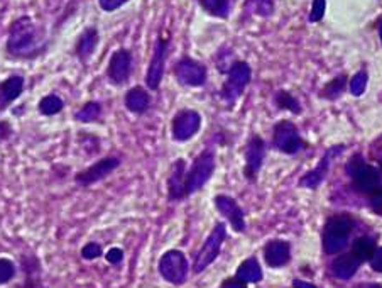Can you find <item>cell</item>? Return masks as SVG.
<instances>
[{"label": "cell", "mask_w": 382, "mask_h": 288, "mask_svg": "<svg viewBox=\"0 0 382 288\" xmlns=\"http://www.w3.org/2000/svg\"><path fill=\"white\" fill-rule=\"evenodd\" d=\"M235 276L242 280V282H246L247 285L249 283H259L263 280V268H261L259 261L256 258H249V260L240 263Z\"/></svg>", "instance_id": "24"}, {"label": "cell", "mask_w": 382, "mask_h": 288, "mask_svg": "<svg viewBox=\"0 0 382 288\" xmlns=\"http://www.w3.org/2000/svg\"><path fill=\"white\" fill-rule=\"evenodd\" d=\"M215 207L218 212L230 222V225L234 228L235 232L246 231V216H243V210L240 209V206L235 202V199H232L230 195L218 193L215 197Z\"/></svg>", "instance_id": "16"}, {"label": "cell", "mask_w": 382, "mask_h": 288, "mask_svg": "<svg viewBox=\"0 0 382 288\" xmlns=\"http://www.w3.org/2000/svg\"><path fill=\"white\" fill-rule=\"evenodd\" d=\"M347 171L352 178H354V185L359 192L363 193H374L379 190L381 175L379 171L372 166L366 165L360 159V156H354L350 163L347 165Z\"/></svg>", "instance_id": "8"}, {"label": "cell", "mask_w": 382, "mask_h": 288, "mask_svg": "<svg viewBox=\"0 0 382 288\" xmlns=\"http://www.w3.org/2000/svg\"><path fill=\"white\" fill-rule=\"evenodd\" d=\"M21 268L24 273V282L19 288H45L43 285V268L41 260L36 254H23L21 256Z\"/></svg>", "instance_id": "18"}, {"label": "cell", "mask_w": 382, "mask_h": 288, "mask_svg": "<svg viewBox=\"0 0 382 288\" xmlns=\"http://www.w3.org/2000/svg\"><path fill=\"white\" fill-rule=\"evenodd\" d=\"M98 43H100V32H98L95 25H88L78 36V41L75 45V56L82 63H86L92 58V54L95 53Z\"/></svg>", "instance_id": "19"}, {"label": "cell", "mask_w": 382, "mask_h": 288, "mask_svg": "<svg viewBox=\"0 0 382 288\" xmlns=\"http://www.w3.org/2000/svg\"><path fill=\"white\" fill-rule=\"evenodd\" d=\"M123 105L129 112L141 115L151 107V96L144 87H132L130 90H127L126 97H123Z\"/></svg>", "instance_id": "22"}, {"label": "cell", "mask_w": 382, "mask_h": 288, "mask_svg": "<svg viewBox=\"0 0 382 288\" xmlns=\"http://www.w3.org/2000/svg\"><path fill=\"white\" fill-rule=\"evenodd\" d=\"M344 151V146H335V148L329 149V151L323 155L322 162H320V165L316 166L315 170H311L310 173L305 175L303 178L300 180V185L301 187H307V188H316L323 181V178L326 177V171L330 168V162H332V158L337 153Z\"/></svg>", "instance_id": "20"}, {"label": "cell", "mask_w": 382, "mask_h": 288, "mask_svg": "<svg viewBox=\"0 0 382 288\" xmlns=\"http://www.w3.org/2000/svg\"><path fill=\"white\" fill-rule=\"evenodd\" d=\"M176 80L184 87H202L206 82V67L190 56H183L174 65Z\"/></svg>", "instance_id": "12"}, {"label": "cell", "mask_w": 382, "mask_h": 288, "mask_svg": "<svg viewBox=\"0 0 382 288\" xmlns=\"http://www.w3.org/2000/svg\"><path fill=\"white\" fill-rule=\"evenodd\" d=\"M132 73V53L126 48L114 51L107 65V80L115 87H122L129 82Z\"/></svg>", "instance_id": "11"}, {"label": "cell", "mask_w": 382, "mask_h": 288, "mask_svg": "<svg viewBox=\"0 0 382 288\" xmlns=\"http://www.w3.org/2000/svg\"><path fill=\"white\" fill-rule=\"evenodd\" d=\"M381 39H382V24H381Z\"/></svg>", "instance_id": "42"}, {"label": "cell", "mask_w": 382, "mask_h": 288, "mask_svg": "<svg viewBox=\"0 0 382 288\" xmlns=\"http://www.w3.org/2000/svg\"><path fill=\"white\" fill-rule=\"evenodd\" d=\"M63 109H64V100L60 96H56V93L45 96L38 104L39 114L45 115V118H53V115H58L60 112H63Z\"/></svg>", "instance_id": "26"}, {"label": "cell", "mask_w": 382, "mask_h": 288, "mask_svg": "<svg viewBox=\"0 0 382 288\" xmlns=\"http://www.w3.org/2000/svg\"><path fill=\"white\" fill-rule=\"evenodd\" d=\"M372 207L382 212V190H376L372 195Z\"/></svg>", "instance_id": "40"}, {"label": "cell", "mask_w": 382, "mask_h": 288, "mask_svg": "<svg viewBox=\"0 0 382 288\" xmlns=\"http://www.w3.org/2000/svg\"><path fill=\"white\" fill-rule=\"evenodd\" d=\"M325 16V0H313V9L310 14L311 23H318Z\"/></svg>", "instance_id": "34"}, {"label": "cell", "mask_w": 382, "mask_h": 288, "mask_svg": "<svg viewBox=\"0 0 382 288\" xmlns=\"http://www.w3.org/2000/svg\"><path fill=\"white\" fill-rule=\"evenodd\" d=\"M225 238H227V228H225L224 222H217V224L213 225L212 232L208 234V238L203 243V246L200 247L198 254H196L195 266H193L195 273L205 272V269L217 260Z\"/></svg>", "instance_id": "5"}, {"label": "cell", "mask_w": 382, "mask_h": 288, "mask_svg": "<svg viewBox=\"0 0 382 288\" xmlns=\"http://www.w3.org/2000/svg\"><path fill=\"white\" fill-rule=\"evenodd\" d=\"M45 34L31 16H21L9 25L5 51L16 60H34L46 49Z\"/></svg>", "instance_id": "1"}, {"label": "cell", "mask_w": 382, "mask_h": 288, "mask_svg": "<svg viewBox=\"0 0 382 288\" xmlns=\"http://www.w3.org/2000/svg\"><path fill=\"white\" fill-rule=\"evenodd\" d=\"M25 78L23 75H10L0 82V112L7 111L24 93Z\"/></svg>", "instance_id": "17"}, {"label": "cell", "mask_w": 382, "mask_h": 288, "mask_svg": "<svg viewBox=\"0 0 382 288\" xmlns=\"http://www.w3.org/2000/svg\"><path fill=\"white\" fill-rule=\"evenodd\" d=\"M187 162L183 158H178L171 166V173L167 177V199L169 202L187 199Z\"/></svg>", "instance_id": "15"}, {"label": "cell", "mask_w": 382, "mask_h": 288, "mask_svg": "<svg viewBox=\"0 0 382 288\" xmlns=\"http://www.w3.org/2000/svg\"><path fill=\"white\" fill-rule=\"evenodd\" d=\"M215 171V151L212 148H205L193 162L191 168L187 173V197L202 190Z\"/></svg>", "instance_id": "2"}, {"label": "cell", "mask_w": 382, "mask_h": 288, "mask_svg": "<svg viewBox=\"0 0 382 288\" xmlns=\"http://www.w3.org/2000/svg\"><path fill=\"white\" fill-rule=\"evenodd\" d=\"M265 156V143L261 136L254 134L249 140L246 148V166H243V175L247 180H254L259 173L261 166L264 163Z\"/></svg>", "instance_id": "14"}, {"label": "cell", "mask_w": 382, "mask_h": 288, "mask_svg": "<svg viewBox=\"0 0 382 288\" xmlns=\"http://www.w3.org/2000/svg\"><path fill=\"white\" fill-rule=\"evenodd\" d=\"M370 265H372V268L376 272H382V247L381 250H376L374 256L370 258Z\"/></svg>", "instance_id": "39"}, {"label": "cell", "mask_w": 382, "mask_h": 288, "mask_svg": "<svg viewBox=\"0 0 382 288\" xmlns=\"http://www.w3.org/2000/svg\"><path fill=\"white\" fill-rule=\"evenodd\" d=\"M360 261L354 254H340L337 260L333 261V273L342 280H348L355 275V272L359 269Z\"/></svg>", "instance_id": "23"}, {"label": "cell", "mask_w": 382, "mask_h": 288, "mask_svg": "<svg viewBox=\"0 0 382 288\" xmlns=\"http://www.w3.org/2000/svg\"><path fill=\"white\" fill-rule=\"evenodd\" d=\"M159 275L171 285H183L188 278L190 265L187 256L180 250H169L161 256L158 265Z\"/></svg>", "instance_id": "4"}, {"label": "cell", "mask_w": 382, "mask_h": 288, "mask_svg": "<svg viewBox=\"0 0 382 288\" xmlns=\"http://www.w3.org/2000/svg\"><path fill=\"white\" fill-rule=\"evenodd\" d=\"M127 2H129V0H98V5H100V9L104 10V12H115L120 7L126 5Z\"/></svg>", "instance_id": "35"}, {"label": "cell", "mask_w": 382, "mask_h": 288, "mask_svg": "<svg viewBox=\"0 0 382 288\" xmlns=\"http://www.w3.org/2000/svg\"><path fill=\"white\" fill-rule=\"evenodd\" d=\"M14 129H12V124L9 120H3L0 119V143H5L12 137Z\"/></svg>", "instance_id": "37"}, {"label": "cell", "mask_w": 382, "mask_h": 288, "mask_svg": "<svg viewBox=\"0 0 382 288\" xmlns=\"http://www.w3.org/2000/svg\"><path fill=\"white\" fill-rule=\"evenodd\" d=\"M17 275V266L9 258H0V287L12 282Z\"/></svg>", "instance_id": "31"}, {"label": "cell", "mask_w": 382, "mask_h": 288, "mask_svg": "<svg viewBox=\"0 0 382 288\" xmlns=\"http://www.w3.org/2000/svg\"><path fill=\"white\" fill-rule=\"evenodd\" d=\"M198 3L205 12L220 19H227L230 12V0H198Z\"/></svg>", "instance_id": "28"}, {"label": "cell", "mask_w": 382, "mask_h": 288, "mask_svg": "<svg viewBox=\"0 0 382 288\" xmlns=\"http://www.w3.org/2000/svg\"><path fill=\"white\" fill-rule=\"evenodd\" d=\"M376 250V241L370 238H359L354 243V247H352V254L357 258L360 263H363V261H370Z\"/></svg>", "instance_id": "27"}, {"label": "cell", "mask_w": 382, "mask_h": 288, "mask_svg": "<svg viewBox=\"0 0 382 288\" xmlns=\"http://www.w3.org/2000/svg\"><path fill=\"white\" fill-rule=\"evenodd\" d=\"M200 127H202V115L191 109H183V111L176 112V115L173 118L171 136L178 143H184L198 134Z\"/></svg>", "instance_id": "10"}, {"label": "cell", "mask_w": 382, "mask_h": 288, "mask_svg": "<svg viewBox=\"0 0 382 288\" xmlns=\"http://www.w3.org/2000/svg\"><path fill=\"white\" fill-rule=\"evenodd\" d=\"M345 85H347V75L344 73V75H338L335 76L333 80H330V82L322 89L320 97L326 98V100H335V98H338L342 93H344Z\"/></svg>", "instance_id": "29"}, {"label": "cell", "mask_w": 382, "mask_h": 288, "mask_svg": "<svg viewBox=\"0 0 382 288\" xmlns=\"http://www.w3.org/2000/svg\"><path fill=\"white\" fill-rule=\"evenodd\" d=\"M82 258L86 261H93V260H98V258L104 254V250H102V246L95 241H90V243H86L85 246L82 247Z\"/></svg>", "instance_id": "32"}, {"label": "cell", "mask_w": 382, "mask_h": 288, "mask_svg": "<svg viewBox=\"0 0 382 288\" xmlns=\"http://www.w3.org/2000/svg\"><path fill=\"white\" fill-rule=\"evenodd\" d=\"M294 288H316L315 285H311V283L308 282H301V280H294Z\"/></svg>", "instance_id": "41"}, {"label": "cell", "mask_w": 382, "mask_h": 288, "mask_svg": "<svg viewBox=\"0 0 382 288\" xmlns=\"http://www.w3.org/2000/svg\"><path fill=\"white\" fill-rule=\"evenodd\" d=\"M220 288H247V283L237 278V276H230V278H225L222 282Z\"/></svg>", "instance_id": "38"}, {"label": "cell", "mask_w": 382, "mask_h": 288, "mask_svg": "<svg viewBox=\"0 0 382 288\" xmlns=\"http://www.w3.org/2000/svg\"><path fill=\"white\" fill-rule=\"evenodd\" d=\"M167 51H169V38L158 36L154 51H152L151 63H149L147 73H145V85H147L149 90H158L159 85H161L163 76H165Z\"/></svg>", "instance_id": "9"}, {"label": "cell", "mask_w": 382, "mask_h": 288, "mask_svg": "<svg viewBox=\"0 0 382 288\" xmlns=\"http://www.w3.org/2000/svg\"><path fill=\"white\" fill-rule=\"evenodd\" d=\"M250 76H252V71H250V67L246 61H237V63L232 65L230 70H228L227 82L222 87V97L227 104L237 102V98L243 93V89L249 85Z\"/></svg>", "instance_id": "7"}, {"label": "cell", "mask_w": 382, "mask_h": 288, "mask_svg": "<svg viewBox=\"0 0 382 288\" xmlns=\"http://www.w3.org/2000/svg\"><path fill=\"white\" fill-rule=\"evenodd\" d=\"M272 144L286 155H294L303 148V141H301L300 133H298V127L289 120H281V122L276 124L274 133H272Z\"/></svg>", "instance_id": "13"}, {"label": "cell", "mask_w": 382, "mask_h": 288, "mask_svg": "<svg viewBox=\"0 0 382 288\" xmlns=\"http://www.w3.org/2000/svg\"><path fill=\"white\" fill-rule=\"evenodd\" d=\"M291 258V246L286 241L274 239L271 243L265 244L264 247V260L265 263L272 268H279V266H285Z\"/></svg>", "instance_id": "21"}, {"label": "cell", "mask_w": 382, "mask_h": 288, "mask_svg": "<svg viewBox=\"0 0 382 288\" xmlns=\"http://www.w3.org/2000/svg\"><path fill=\"white\" fill-rule=\"evenodd\" d=\"M381 168H382V163H381Z\"/></svg>", "instance_id": "43"}, {"label": "cell", "mask_w": 382, "mask_h": 288, "mask_svg": "<svg viewBox=\"0 0 382 288\" xmlns=\"http://www.w3.org/2000/svg\"><path fill=\"white\" fill-rule=\"evenodd\" d=\"M120 163H122V159L119 156H105V158H100L92 166H88V168L78 171L75 175V184L82 188L92 187V185L110 177L119 168Z\"/></svg>", "instance_id": "6"}, {"label": "cell", "mask_w": 382, "mask_h": 288, "mask_svg": "<svg viewBox=\"0 0 382 288\" xmlns=\"http://www.w3.org/2000/svg\"><path fill=\"white\" fill-rule=\"evenodd\" d=\"M366 85H367V73L366 71H359L350 82L352 96H362L363 90H366Z\"/></svg>", "instance_id": "33"}, {"label": "cell", "mask_w": 382, "mask_h": 288, "mask_svg": "<svg viewBox=\"0 0 382 288\" xmlns=\"http://www.w3.org/2000/svg\"><path fill=\"white\" fill-rule=\"evenodd\" d=\"M276 104H278L279 109H285V111L293 112V114H300L301 112V105L300 102H298V98L291 96L286 90H279V92L276 93Z\"/></svg>", "instance_id": "30"}, {"label": "cell", "mask_w": 382, "mask_h": 288, "mask_svg": "<svg viewBox=\"0 0 382 288\" xmlns=\"http://www.w3.org/2000/svg\"><path fill=\"white\" fill-rule=\"evenodd\" d=\"M377 288H382V287H377Z\"/></svg>", "instance_id": "44"}, {"label": "cell", "mask_w": 382, "mask_h": 288, "mask_svg": "<svg viewBox=\"0 0 382 288\" xmlns=\"http://www.w3.org/2000/svg\"><path fill=\"white\" fill-rule=\"evenodd\" d=\"M354 222L348 216H333L326 221L323 231V250L326 254L340 253L347 244L348 234L352 232Z\"/></svg>", "instance_id": "3"}, {"label": "cell", "mask_w": 382, "mask_h": 288, "mask_svg": "<svg viewBox=\"0 0 382 288\" xmlns=\"http://www.w3.org/2000/svg\"><path fill=\"white\" fill-rule=\"evenodd\" d=\"M102 112H104V107H102L100 102L90 100V102H86V104L83 105L80 111H76L73 118H75L76 122L92 124V122H97V120H100Z\"/></svg>", "instance_id": "25"}, {"label": "cell", "mask_w": 382, "mask_h": 288, "mask_svg": "<svg viewBox=\"0 0 382 288\" xmlns=\"http://www.w3.org/2000/svg\"><path fill=\"white\" fill-rule=\"evenodd\" d=\"M105 260L110 265H119L123 261V251L120 247H110V250L105 253Z\"/></svg>", "instance_id": "36"}]
</instances>
